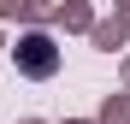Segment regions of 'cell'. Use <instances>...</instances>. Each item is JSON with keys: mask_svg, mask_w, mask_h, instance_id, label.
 <instances>
[{"mask_svg": "<svg viewBox=\"0 0 130 124\" xmlns=\"http://www.w3.org/2000/svg\"><path fill=\"white\" fill-rule=\"evenodd\" d=\"M18 71H24V77H53L59 71V47L47 36H24V41H18Z\"/></svg>", "mask_w": 130, "mask_h": 124, "instance_id": "1", "label": "cell"}]
</instances>
